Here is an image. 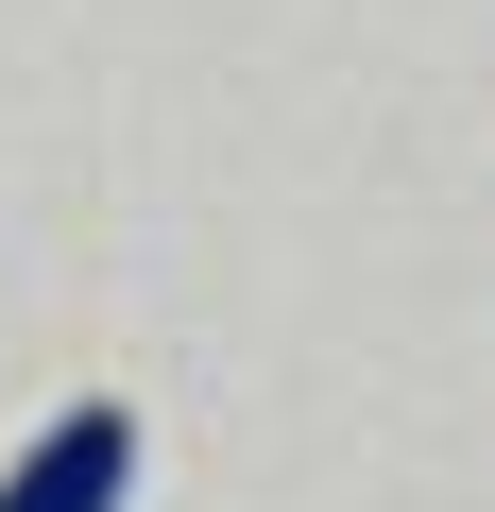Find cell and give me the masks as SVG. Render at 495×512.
<instances>
[{
  "instance_id": "obj_1",
  "label": "cell",
  "mask_w": 495,
  "mask_h": 512,
  "mask_svg": "<svg viewBox=\"0 0 495 512\" xmlns=\"http://www.w3.org/2000/svg\"><path fill=\"white\" fill-rule=\"evenodd\" d=\"M120 495H137V410H120V393L52 410L18 461H0V512H120Z\"/></svg>"
}]
</instances>
